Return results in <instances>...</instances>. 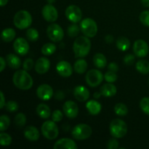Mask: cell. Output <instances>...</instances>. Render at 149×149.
<instances>
[{
  "label": "cell",
  "mask_w": 149,
  "mask_h": 149,
  "mask_svg": "<svg viewBox=\"0 0 149 149\" xmlns=\"http://www.w3.org/2000/svg\"><path fill=\"white\" fill-rule=\"evenodd\" d=\"M15 86L22 90H28L33 86V79L26 70H18L13 75Z\"/></svg>",
  "instance_id": "obj_1"
},
{
  "label": "cell",
  "mask_w": 149,
  "mask_h": 149,
  "mask_svg": "<svg viewBox=\"0 0 149 149\" xmlns=\"http://www.w3.org/2000/svg\"><path fill=\"white\" fill-rule=\"evenodd\" d=\"M90 49L91 42L87 36H79L74 41L73 50L76 58H84L88 55Z\"/></svg>",
  "instance_id": "obj_2"
},
{
  "label": "cell",
  "mask_w": 149,
  "mask_h": 149,
  "mask_svg": "<svg viewBox=\"0 0 149 149\" xmlns=\"http://www.w3.org/2000/svg\"><path fill=\"white\" fill-rule=\"evenodd\" d=\"M14 24L17 29L23 30L31 25L32 17L30 13L26 10H20L15 15L13 19Z\"/></svg>",
  "instance_id": "obj_3"
},
{
  "label": "cell",
  "mask_w": 149,
  "mask_h": 149,
  "mask_svg": "<svg viewBox=\"0 0 149 149\" xmlns=\"http://www.w3.org/2000/svg\"><path fill=\"white\" fill-rule=\"evenodd\" d=\"M110 133L113 138H122L127 132V125L122 119H113L110 124Z\"/></svg>",
  "instance_id": "obj_4"
},
{
  "label": "cell",
  "mask_w": 149,
  "mask_h": 149,
  "mask_svg": "<svg viewBox=\"0 0 149 149\" xmlns=\"http://www.w3.org/2000/svg\"><path fill=\"white\" fill-rule=\"evenodd\" d=\"M42 133L48 140H55L58 138L59 130L54 121H46L42 126Z\"/></svg>",
  "instance_id": "obj_5"
},
{
  "label": "cell",
  "mask_w": 149,
  "mask_h": 149,
  "mask_svg": "<svg viewBox=\"0 0 149 149\" xmlns=\"http://www.w3.org/2000/svg\"><path fill=\"white\" fill-rule=\"evenodd\" d=\"M92 128L86 124H79L76 125L73 129L72 136L74 139L78 141H83L87 139L92 135Z\"/></svg>",
  "instance_id": "obj_6"
},
{
  "label": "cell",
  "mask_w": 149,
  "mask_h": 149,
  "mask_svg": "<svg viewBox=\"0 0 149 149\" xmlns=\"http://www.w3.org/2000/svg\"><path fill=\"white\" fill-rule=\"evenodd\" d=\"M80 29L82 33L89 38L94 37L97 33V26L93 19L85 18L81 20L80 23Z\"/></svg>",
  "instance_id": "obj_7"
},
{
  "label": "cell",
  "mask_w": 149,
  "mask_h": 149,
  "mask_svg": "<svg viewBox=\"0 0 149 149\" xmlns=\"http://www.w3.org/2000/svg\"><path fill=\"white\" fill-rule=\"evenodd\" d=\"M47 34L49 39L54 42H61L64 37L63 30L56 23H52L48 26L47 29Z\"/></svg>",
  "instance_id": "obj_8"
},
{
  "label": "cell",
  "mask_w": 149,
  "mask_h": 149,
  "mask_svg": "<svg viewBox=\"0 0 149 149\" xmlns=\"http://www.w3.org/2000/svg\"><path fill=\"white\" fill-rule=\"evenodd\" d=\"M103 78L104 77L101 71L97 69H92L86 74V82L90 87H96L101 84Z\"/></svg>",
  "instance_id": "obj_9"
},
{
  "label": "cell",
  "mask_w": 149,
  "mask_h": 149,
  "mask_svg": "<svg viewBox=\"0 0 149 149\" xmlns=\"http://www.w3.org/2000/svg\"><path fill=\"white\" fill-rule=\"evenodd\" d=\"M65 16L69 21L74 23L81 21L82 17V13L81 9L77 5H70L65 10Z\"/></svg>",
  "instance_id": "obj_10"
},
{
  "label": "cell",
  "mask_w": 149,
  "mask_h": 149,
  "mask_svg": "<svg viewBox=\"0 0 149 149\" xmlns=\"http://www.w3.org/2000/svg\"><path fill=\"white\" fill-rule=\"evenodd\" d=\"M42 15L45 20L49 23L56 21L58 17V10L51 4H46L42 9Z\"/></svg>",
  "instance_id": "obj_11"
},
{
  "label": "cell",
  "mask_w": 149,
  "mask_h": 149,
  "mask_svg": "<svg viewBox=\"0 0 149 149\" xmlns=\"http://www.w3.org/2000/svg\"><path fill=\"white\" fill-rule=\"evenodd\" d=\"M149 47L146 42L142 39L135 41L133 45V52L138 58H144L148 53Z\"/></svg>",
  "instance_id": "obj_12"
},
{
  "label": "cell",
  "mask_w": 149,
  "mask_h": 149,
  "mask_svg": "<svg viewBox=\"0 0 149 149\" xmlns=\"http://www.w3.org/2000/svg\"><path fill=\"white\" fill-rule=\"evenodd\" d=\"M63 112L67 117L74 119L79 113V108L77 103L72 100H68L64 103L63 106Z\"/></svg>",
  "instance_id": "obj_13"
},
{
  "label": "cell",
  "mask_w": 149,
  "mask_h": 149,
  "mask_svg": "<svg viewBox=\"0 0 149 149\" xmlns=\"http://www.w3.org/2000/svg\"><path fill=\"white\" fill-rule=\"evenodd\" d=\"M13 47L16 53L20 55H25L29 52V45L25 39L19 37L15 39L13 44Z\"/></svg>",
  "instance_id": "obj_14"
},
{
  "label": "cell",
  "mask_w": 149,
  "mask_h": 149,
  "mask_svg": "<svg viewBox=\"0 0 149 149\" xmlns=\"http://www.w3.org/2000/svg\"><path fill=\"white\" fill-rule=\"evenodd\" d=\"M38 97L42 100H48L53 95V90L49 84H41L36 90Z\"/></svg>",
  "instance_id": "obj_15"
},
{
  "label": "cell",
  "mask_w": 149,
  "mask_h": 149,
  "mask_svg": "<svg viewBox=\"0 0 149 149\" xmlns=\"http://www.w3.org/2000/svg\"><path fill=\"white\" fill-rule=\"evenodd\" d=\"M56 70L57 72L59 74V75L63 77H70V76H71L73 72L72 67H71V64L65 61H61V62L57 64Z\"/></svg>",
  "instance_id": "obj_16"
},
{
  "label": "cell",
  "mask_w": 149,
  "mask_h": 149,
  "mask_svg": "<svg viewBox=\"0 0 149 149\" xmlns=\"http://www.w3.org/2000/svg\"><path fill=\"white\" fill-rule=\"evenodd\" d=\"M50 68V62L45 57L39 58L35 63V70L39 74H45Z\"/></svg>",
  "instance_id": "obj_17"
},
{
  "label": "cell",
  "mask_w": 149,
  "mask_h": 149,
  "mask_svg": "<svg viewBox=\"0 0 149 149\" xmlns=\"http://www.w3.org/2000/svg\"><path fill=\"white\" fill-rule=\"evenodd\" d=\"M74 95L79 101L84 102L90 97V92L84 86H77L74 88Z\"/></svg>",
  "instance_id": "obj_18"
},
{
  "label": "cell",
  "mask_w": 149,
  "mask_h": 149,
  "mask_svg": "<svg viewBox=\"0 0 149 149\" xmlns=\"http://www.w3.org/2000/svg\"><path fill=\"white\" fill-rule=\"evenodd\" d=\"M55 149H77V146L73 140L69 138H62L57 141L54 145Z\"/></svg>",
  "instance_id": "obj_19"
},
{
  "label": "cell",
  "mask_w": 149,
  "mask_h": 149,
  "mask_svg": "<svg viewBox=\"0 0 149 149\" xmlns=\"http://www.w3.org/2000/svg\"><path fill=\"white\" fill-rule=\"evenodd\" d=\"M24 136L27 140L30 141H36L39 140L40 134L37 128L33 126H28L24 130Z\"/></svg>",
  "instance_id": "obj_20"
},
{
  "label": "cell",
  "mask_w": 149,
  "mask_h": 149,
  "mask_svg": "<svg viewBox=\"0 0 149 149\" xmlns=\"http://www.w3.org/2000/svg\"><path fill=\"white\" fill-rule=\"evenodd\" d=\"M100 92L102 95L104 97H113L117 93V89H116V86L109 83V84H106L102 86Z\"/></svg>",
  "instance_id": "obj_21"
},
{
  "label": "cell",
  "mask_w": 149,
  "mask_h": 149,
  "mask_svg": "<svg viewBox=\"0 0 149 149\" xmlns=\"http://www.w3.org/2000/svg\"><path fill=\"white\" fill-rule=\"evenodd\" d=\"M86 108L91 115H97L101 111V105L96 100H91L86 103Z\"/></svg>",
  "instance_id": "obj_22"
},
{
  "label": "cell",
  "mask_w": 149,
  "mask_h": 149,
  "mask_svg": "<svg viewBox=\"0 0 149 149\" xmlns=\"http://www.w3.org/2000/svg\"><path fill=\"white\" fill-rule=\"evenodd\" d=\"M6 61L9 66L13 69H17L21 65V61L16 55L14 54H9L6 57Z\"/></svg>",
  "instance_id": "obj_23"
},
{
  "label": "cell",
  "mask_w": 149,
  "mask_h": 149,
  "mask_svg": "<svg viewBox=\"0 0 149 149\" xmlns=\"http://www.w3.org/2000/svg\"><path fill=\"white\" fill-rule=\"evenodd\" d=\"M36 113L42 119H47L50 116L51 110L47 105L41 103L36 107Z\"/></svg>",
  "instance_id": "obj_24"
},
{
  "label": "cell",
  "mask_w": 149,
  "mask_h": 149,
  "mask_svg": "<svg viewBox=\"0 0 149 149\" xmlns=\"http://www.w3.org/2000/svg\"><path fill=\"white\" fill-rule=\"evenodd\" d=\"M93 63L97 68H103L106 65L107 61L105 55L102 53H97L93 57Z\"/></svg>",
  "instance_id": "obj_25"
},
{
  "label": "cell",
  "mask_w": 149,
  "mask_h": 149,
  "mask_svg": "<svg viewBox=\"0 0 149 149\" xmlns=\"http://www.w3.org/2000/svg\"><path fill=\"white\" fill-rule=\"evenodd\" d=\"M15 31L13 29L7 28L4 29L1 32V39L5 42H10L15 37Z\"/></svg>",
  "instance_id": "obj_26"
},
{
  "label": "cell",
  "mask_w": 149,
  "mask_h": 149,
  "mask_svg": "<svg viewBox=\"0 0 149 149\" xmlns=\"http://www.w3.org/2000/svg\"><path fill=\"white\" fill-rule=\"evenodd\" d=\"M74 71L79 74H84L87 69V63L84 59H79L75 62L74 65Z\"/></svg>",
  "instance_id": "obj_27"
},
{
  "label": "cell",
  "mask_w": 149,
  "mask_h": 149,
  "mask_svg": "<svg viewBox=\"0 0 149 149\" xmlns=\"http://www.w3.org/2000/svg\"><path fill=\"white\" fill-rule=\"evenodd\" d=\"M116 47L118 49L121 51H127L130 47V42L127 38L125 37V36H121V37L118 38L116 40Z\"/></svg>",
  "instance_id": "obj_28"
},
{
  "label": "cell",
  "mask_w": 149,
  "mask_h": 149,
  "mask_svg": "<svg viewBox=\"0 0 149 149\" xmlns=\"http://www.w3.org/2000/svg\"><path fill=\"white\" fill-rule=\"evenodd\" d=\"M136 69L142 74H149V62L145 60H141L136 63Z\"/></svg>",
  "instance_id": "obj_29"
},
{
  "label": "cell",
  "mask_w": 149,
  "mask_h": 149,
  "mask_svg": "<svg viewBox=\"0 0 149 149\" xmlns=\"http://www.w3.org/2000/svg\"><path fill=\"white\" fill-rule=\"evenodd\" d=\"M114 112L116 115L120 116H126L128 113V108L122 103H119L115 105Z\"/></svg>",
  "instance_id": "obj_30"
},
{
  "label": "cell",
  "mask_w": 149,
  "mask_h": 149,
  "mask_svg": "<svg viewBox=\"0 0 149 149\" xmlns=\"http://www.w3.org/2000/svg\"><path fill=\"white\" fill-rule=\"evenodd\" d=\"M56 46L55 45L52 43H47L43 45L42 48V52L43 55H51L56 51Z\"/></svg>",
  "instance_id": "obj_31"
},
{
  "label": "cell",
  "mask_w": 149,
  "mask_h": 149,
  "mask_svg": "<svg viewBox=\"0 0 149 149\" xmlns=\"http://www.w3.org/2000/svg\"><path fill=\"white\" fill-rule=\"evenodd\" d=\"M39 32L37 31V30H36L35 29L33 28H31L27 30L26 32V37L31 42H36L39 39Z\"/></svg>",
  "instance_id": "obj_32"
},
{
  "label": "cell",
  "mask_w": 149,
  "mask_h": 149,
  "mask_svg": "<svg viewBox=\"0 0 149 149\" xmlns=\"http://www.w3.org/2000/svg\"><path fill=\"white\" fill-rule=\"evenodd\" d=\"M26 123V116L24 113H19L15 117V124L18 127H23Z\"/></svg>",
  "instance_id": "obj_33"
},
{
  "label": "cell",
  "mask_w": 149,
  "mask_h": 149,
  "mask_svg": "<svg viewBox=\"0 0 149 149\" xmlns=\"http://www.w3.org/2000/svg\"><path fill=\"white\" fill-rule=\"evenodd\" d=\"M10 125V119L7 115H1L0 116V130L4 132L9 127Z\"/></svg>",
  "instance_id": "obj_34"
},
{
  "label": "cell",
  "mask_w": 149,
  "mask_h": 149,
  "mask_svg": "<svg viewBox=\"0 0 149 149\" xmlns=\"http://www.w3.org/2000/svg\"><path fill=\"white\" fill-rule=\"evenodd\" d=\"M12 143V137L9 134L1 132L0 134V144L3 146H10Z\"/></svg>",
  "instance_id": "obj_35"
},
{
  "label": "cell",
  "mask_w": 149,
  "mask_h": 149,
  "mask_svg": "<svg viewBox=\"0 0 149 149\" xmlns=\"http://www.w3.org/2000/svg\"><path fill=\"white\" fill-rule=\"evenodd\" d=\"M80 29H81L76 23L71 25V26H68V30H67L68 35L71 36V37H75V36H77L79 33Z\"/></svg>",
  "instance_id": "obj_36"
},
{
  "label": "cell",
  "mask_w": 149,
  "mask_h": 149,
  "mask_svg": "<svg viewBox=\"0 0 149 149\" xmlns=\"http://www.w3.org/2000/svg\"><path fill=\"white\" fill-rule=\"evenodd\" d=\"M140 107L143 113L149 115V97H145L141 99L140 102Z\"/></svg>",
  "instance_id": "obj_37"
},
{
  "label": "cell",
  "mask_w": 149,
  "mask_h": 149,
  "mask_svg": "<svg viewBox=\"0 0 149 149\" xmlns=\"http://www.w3.org/2000/svg\"><path fill=\"white\" fill-rule=\"evenodd\" d=\"M105 80L109 83H113L117 80V75L116 74V72L113 71H109L105 74L104 76Z\"/></svg>",
  "instance_id": "obj_38"
},
{
  "label": "cell",
  "mask_w": 149,
  "mask_h": 149,
  "mask_svg": "<svg viewBox=\"0 0 149 149\" xmlns=\"http://www.w3.org/2000/svg\"><path fill=\"white\" fill-rule=\"evenodd\" d=\"M140 20L144 26L149 27V10L142 12L140 15Z\"/></svg>",
  "instance_id": "obj_39"
},
{
  "label": "cell",
  "mask_w": 149,
  "mask_h": 149,
  "mask_svg": "<svg viewBox=\"0 0 149 149\" xmlns=\"http://www.w3.org/2000/svg\"><path fill=\"white\" fill-rule=\"evenodd\" d=\"M6 109L10 112H15L18 110V104L16 101L14 100H10L7 102L5 105Z\"/></svg>",
  "instance_id": "obj_40"
},
{
  "label": "cell",
  "mask_w": 149,
  "mask_h": 149,
  "mask_svg": "<svg viewBox=\"0 0 149 149\" xmlns=\"http://www.w3.org/2000/svg\"><path fill=\"white\" fill-rule=\"evenodd\" d=\"M63 114L60 110L54 111L52 114V119L55 122H61L63 119Z\"/></svg>",
  "instance_id": "obj_41"
},
{
  "label": "cell",
  "mask_w": 149,
  "mask_h": 149,
  "mask_svg": "<svg viewBox=\"0 0 149 149\" xmlns=\"http://www.w3.org/2000/svg\"><path fill=\"white\" fill-rule=\"evenodd\" d=\"M33 65H34V63H33V60L31 59V58H27L23 62V69L26 70V71H30L33 67Z\"/></svg>",
  "instance_id": "obj_42"
},
{
  "label": "cell",
  "mask_w": 149,
  "mask_h": 149,
  "mask_svg": "<svg viewBox=\"0 0 149 149\" xmlns=\"http://www.w3.org/2000/svg\"><path fill=\"white\" fill-rule=\"evenodd\" d=\"M107 147L109 149H117L119 148V142L116 138H111L109 141L107 143Z\"/></svg>",
  "instance_id": "obj_43"
},
{
  "label": "cell",
  "mask_w": 149,
  "mask_h": 149,
  "mask_svg": "<svg viewBox=\"0 0 149 149\" xmlns=\"http://www.w3.org/2000/svg\"><path fill=\"white\" fill-rule=\"evenodd\" d=\"M134 61H135V56L132 54H128L124 58V63L127 65H132Z\"/></svg>",
  "instance_id": "obj_44"
},
{
  "label": "cell",
  "mask_w": 149,
  "mask_h": 149,
  "mask_svg": "<svg viewBox=\"0 0 149 149\" xmlns=\"http://www.w3.org/2000/svg\"><path fill=\"white\" fill-rule=\"evenodd\" d=\"M108 68H109V71H113V72H116L118 71V65L117 64L115 63H110L108 65Z\"/></svg>",
  "instance_id": "obj_45"
},
{
  "label": "cell",
  "mask_w": 149,
  "mask_h": 149,
  "mask_svg": "<svg viewBox=\"0 0 149 149\" xmlns=\"http://www.w3.org/2000/svg\"><path fill=\"white\" fill-rule=\"evenodd\" d=\"M6 62H7V61L4 60V58H3V57H1V58H0V64H1V66H0V71H1V72H2V71H4V68H5Z\"/></svg>",
  "instance_id": "obj_46"
},
{
  "label": "cell",
  "mask_w": 149,
  "mask_h": 149,
  "mask_svg": "<svg viewBox=\"0 0 149 149\" xmlns=\"http://www.w3.org/2000/svg\"><path fill=\"white\" fill-rule=\"evenodd\" d=\"M0 95H1V102H0V108H1V109H2L3 108H4V106L6 105V102H5V98H4V93H3L2 91L0 92Z\"/></svg>",
  "instance_id": "obj_47"
},
{
  "label": "cell",
  "mask_w": 149,
  "mask_h": 149,
  "mask_svg": "<svg viewBox=\"0 0 149 149\" xmlns=\"http://www.w3.org/2000/svg\"><path fill=\"white\" fill-rule=\"evenodd\" d=\"M55 97L57 99H59V100H62L64 97V94L61 91H58L55 95Z\"/></svg>",
  "instance_id": "obj_48"
},
{
  "label": "cell",
  "mask_w": 149,
  "mask_h": 149,
  "mask_svg": "<svg viewBox=\"0 0 149 149\" xmlns=\"http://www.w3.org/2000/svg\"><path fill=\"white\" fill-rule=\"evenodd\" d=\"M105 40H106V42H107V43H111L113 41V36H111V35H108V36H106V38H105Z\"/></svg>",
  "instance_id": "obj_49"
},
{
  "label": "cell",
  "mask_w": 149,
  "mask_h": 149,
  "mask_svg": "<svg viewBox=\"0 0 149 149\" xmlns=\"http://www.w3.org/2000/svg\"><path fill=\"white\" fill-rule=\"evenodd\" d=\"M141 3L146 7H149V0H141Z\"/></svg>",
  "instance_id": "obj_50"
},
{
  "label": "cell",
  "mask_w": 149,
  "mask_h": 149,
  "mask_svg": "<svg viewBox=\"0 0 149 149\" xmlns=\"http://www.w3.org/2000/svg\"><path fill=\"white\" fill-rule=\"evenodd\" d=\"M8 2V0H0V6L1 7H4Z\"/></svg>",
  "instance_id": "obj_51"
},
{
  "label": "cell",
  "mask_w": 149,
  "mask_h": 149,
  "mask_svg": "<svg viewBox=\"0 0 149 149\" xmlns=\"http://www.w3.org/2000/svg\"><path fill=\"white\" fill-rule=\"evenodd\" d=\"M101 95H101V93H100H100H99V92H96V93H94V97H95V98H96V99L100 98V97Z\"/></svg>",
  "instance_id": "obj_52"
},
{
  "label": "cell",
  "mask_w": 149,
  "mask_h": 149,
  "mask_svg": "<svg viewBox=\"0 0 149 149\" xmlns=\"http://www.w3.org/2000/svg\"><path fill=\"white\" fill-rule=\"evenodd\" d=\"M47 1H48V3H49V4H52V3L55 2V0H47Z\"/></svg>",
  "instance_id": "obj_53"
},
{
  "label": "cell",
  "mask_w": 149,
  "mask_h": 149,
  "mask_svg": "<svg viewBox=\"0 0 149 149\" xmlns=\"http://www.w3.org/2000/svg\"><path fill=\"white\" fill-rule=\"evenodd\" d=\"M148 83H149V81H148Z\"/></svg>",
  "instance_id": "obj_54"
}]
</instances>
